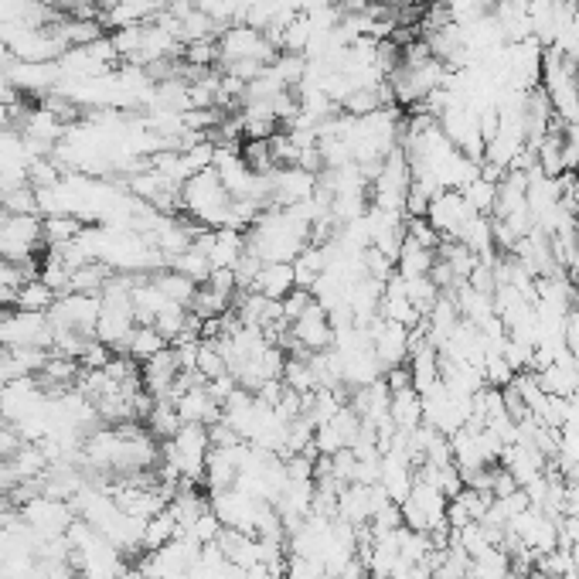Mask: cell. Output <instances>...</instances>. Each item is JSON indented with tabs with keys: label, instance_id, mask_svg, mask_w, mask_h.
Wrapping results in <instances>:
<instances>
[{
	"label": "cell",
	"instance_id": "3",
	"mask_svg": "<svg viewBox=\"0 0 579 579\" xmlns=\"http://www.w3.org/2000/svg\"><path fill=\"white\" fill-rule=\"evenodd\" d=\"M218 55H222L218 65L246 62V58L273 65V58L280 52H276V45L263 35V31L249 28V24H232V28H225L222 35H218Z\"/></svg>",
	"mask_w": 579,
	"mask_h": 579
},
{
	"label": "cell",
	"instance_id": "8",
	"mask_svg": "<svg viewBox=\"0 0 579 579\" xmlns=\"http://www.w3.org/2000/svg\"><path fill=\"white\" fill-rule=\"evenodd\" d=\"M86 218L79 215H41V239H45V249L48 246H65L86 229Z\"/></svg>",
	"mask_w": 579,
	"mask_h": 579
},
{
	"label": "cell",
	"instance_id": "1",
	"mask_svg": "<svg viewBox=\"0 0 579 579\" xmlns=\"http://www.w3.org/2000/svg\"><path fill=\"white\" fill-rule=\"evenodd\" d=\"M229 208H232V195L225 191L215 167L191 174V178L181 184V215H188L191 222L205 225V229H222Z\"/></svg>",
	"mask_w": 579,
	"mask_h": 579
},
{
	"label": "cell",
	"instance_id": "9",
	"mask_svg": "<svg viewBox=\"0 0 579 579\" xmlns=\"http://www.w3.org/2000/svg\"><path fill=\"white\" fill-rule=\"evenodd\" d=\"M55 300H58V293H55V290H48L45 283H41L38 276H35V280L21 283V287L14 290L11 307H14V310H28V314H48Z\"/></svg>",
	"mask_w": 579,
	"mask_h": 579
},
{
	"label": "cell",
	"instance_id": "16",
	"mask_svg": "<svg viewBox=\"0 0 579 579\" xmlns=\"http://www.w3.org/2000/svg\"><path fill=\"white\" fill-rule=\"evenodd\" d=\"M310 304H314V293H310V290H304V287L290 290L287 297L280 300V314H283V321H287V327L297 321V317L304 314Z\"/></svg>",
	"mask_w": 579,
	"mask_h": 579
},
{
	"label": "cell",
	"instance_id": "2",
	"mask_svg": "<svg viewBox=\"0 0 579 579\" xmlns=\"http://www.w3.org/2000/svg\"><path fill=\"white\" fill-rule=\"evenodd\" d=\"M283 348H293L297 355H321V351L334 348V324L317 300L290 324Z\"/></svg>",
	"mask_w": 579,
	"mask_h": 579
},
{
	"label": "cell",
	"instance_id": "11",
	"mask_svg": "<svg viewBox=\"0 0 579 579\" xmlns=\"http://www.w3.org/2000/svg\"><path fill=\"white\" fill-rule=\"evenodd\" d=\"M164 348H167V338L157 331L154 324H137L133 327V334H130V341H127V355L137 365L150 362V358H154L157 351H164Z\"/></svg>",
	"mask_w": 579,
	"mask_h": 579
},
{
	"label": "cell",
	"instance_id": "7",
	"mask_svg": "<svg viewBox=\"0 0 579 579\" xmlns=\"http://www.w3.org/2000/svg\"><path fill=\"white\" fill-rule=\"evenodd\" d=\"M150 280H154V287L161 290L171 304H181V307H191V300H195V293H198V283L188 280V276L178 273V270H171V266L150 273Z\"/></svg>",
	"mask_w": 579,
	"mask_h": 579
},
{
	"label": "cell",
	"instance_id": "10",
	"mask_svg": "<svg viewBox=\"0 0 579 579\" xmlns=\"http://www.w3.org/2000/svg\"><path fill=\"white\" fill-rule=\"evenodd\" d=\"M436 263V253L433 249H423L416 246V242H402L399 256H396V273L402 276V280H413V276H430Z\"/></svg>",
	"mask_w": 579,
	"mask_h": 579
},
{
	"label": "cell",
	"instance_id": "14",
	"mask_svg": "<svg viewBox=\"0 0 579 579\" xmlns=\"http://www.w3.org/2000/svg\"><path fill=\"white\" fill-rule=\"evenodd\" d=\"M171 270L184 273V276H188V280H195L198 287H201V283L208 280V273H212V263H208V256H205V253H198V249L191 246V249H184L181 256H174V259H171Z\"/></svg>",
	"mask_w": 579,
	"mask_h": 579
},
{
	"label": "cell",
	"instance_id": "12",
	"mask_svg": "<svg viewBox=\"0 0 579 579\" xmlns=\"http://www.w3.org/2000/svg\"><path fill=\"white\" fill-rule=\"evenodd\" d=\"M109 276H113V270H109L106 263H99V259H92V263L79 266V270H72L69 290H65V293H103V287L109 283Z\"/></svg>",
	"mask_w": 579,
	"mask_h": 579
},
{
	"label": "cell",
	"instance_id": "18",
	"mask_svg": "<svg viewBox=\"0 0 579 579\" xmlns=\"http://www.w3.org/2000/svg\"><path fill=\"white\" fill-rule=\"evenodd\" d=\"M576 174H579V167H576Z\"/></svg>",
	"mask_w": 579,
	"mask_h": 579
},
{
	"label": "cell",
	"instance_id": "5",
	"mask_svg": "<svg viewBox=\"0 0 579 579\" xmlns=\"http://www.w3.org/2000/svg\"><path fill=\"white\" fill-rule=\"evenodd\" d=\"M242 253H246V232L229 229V225H222V229H212V246L205 249L212 270H236V263L242 259Z\"/></svg>",
	"mask_w": 579,
	"mask_h": 579
},
{
	"label": "cell",
	"instance_id": "17",
	"mask_svg": "<svg viewBox=\"0 0 579 579\" xmlns=\"http://www.w3.org/2000/svg\"><path fill=\"white\" fill-rule=\"evenodd\" d=\"M576 86H579V69H576Z\"/></svg>",
	"mask_w": 579,
	"mask_h": 579
},
{
	"label": "cell",
	"instance_id": "13",
	"mask_svg": "<svg viewBox=\"0 0 579 579\" xmlns=\"http://www.w3.org/2000/svg\"><path fill=\"white\" fill-rule=\"evenodd\" d=\"M464 201L474 215H494V201H498V181H488V178H477L467 184L464 191Z\"/></svg>",
	"mask_w": 579,
	"mask_h": 579
},
{
	"label": "cell",
	"instance_id": "15",
	"mask_svg": "<svg viewBox=\"0 0 579 579\" xmlns=\"http://www.w3.org/2000/svg\"><path fill=\"white\" fill-rule=\"evenodd\" d=\"M406 239L416 242V246H423V249H433V253H436V246H440V236H436V229L426 222V215L406 218Z\"/></svg>",
	"mask_w": 579,
	"mask_h": 579
},
{
	"label": "cell",
	"instance_id": "4",
	"mask_svg": "<svg viewBox=\"0 0 579 579\" xmlns=\"http://www.w3.org/2000/svg\"><path fill=\"white\" fill-rule=\"evenodd\" d=\"M471 208H467V201L460 191H440L430 208H426V222L436 229V236L440 242H450V239H460V232L467 229V222H471Z\"/></svg>",
	"mask_w": 579,
	"mask_h": 579
},
{
	"label": "cell",
	"instance_id": "6",
	"mask_svg": "<svg viewBox=\"0 0 579 579\" xmlns=\"http://www.w3.org/2000/svg\"><path fill=\"white\" fill-rule=\"evenodd\" d=\"M256 293L270 300H283L290 290H297V273H293V263H263L259 266V276L253 283Z\"/></svg>",
	"mask_w": 579,
	"mask_h": 579
}]
</instances>
